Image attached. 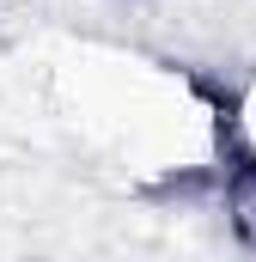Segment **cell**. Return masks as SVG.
Segmentation results:
<instances>
[{"label": "cell", "mask_w": 256, "mask_h": 262, "mask_svg": "<svg viewBox=\"0 0 256 262\" xmlns=\"http://www.w3.org/2000/svg\"><path fill=\"white\" fill-rule=\"evenodd\" d=\"M226 152L238 165H256V67L244 73V85H238V98L226 110Z\"/></svg>", "instance_id": "1"}]
</instances>
